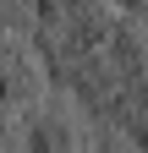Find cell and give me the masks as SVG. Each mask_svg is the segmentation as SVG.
I'll return each instance as SVG.
<instances>
[{"instance_id":"cell-4","label":"cell","mask_w":148,"mask_h":153,"mask_svg":"<svg viewBox=\"0 0 148 153\" xmlns=\"http://www.w3.org/2000/svg\"><path fill=\"white\" fill-rule=\"evenodd\" d=\"M28 148V131H22V120H16L11 109H0V153H22Z\"/></svg>"},{"instance_id":"cell-1","label":"cell","mask_w":148,"mask_h":153,"mask_svg":"<svg viewBox=\"0 0 148 153\" xmlns=\"http://www.w3.org/2000/svg\"><path fill=\"white\" fill-rule=\"evenodd\" d=\"M44 88H49V71H44L39 44L22 33H0V109L22 115L44 99Z\"/></svg>"},{"instance_id":"cell-5","label":"cell","mask_w":148,"mask_h":153,"mask_svg":"<svg viewBox=\"0 0 148 153\" xmlns=\"http://www.w3.org/2000/svg\"><path fill=\"white\" fill-rule=\"evenodd\" d=\"M121 131L132 137V148H137V153H148V104H143V109H132V120H126Z\"/></svg>"},{"instance_id":"cell-6","label":"cell","mask_w":148,"mask_h":153,"mask_svg":"<svg viewBox=\"0 0 148 153\" xmlns=\"http://www.w3.org/2000/svg\"><path fill=\"white\" fill-rule=\"evenodd\" d=\"M99 153H137V148H132V137H126L121 126H104L99 131Z\"/></svg>"},{"instance_id":"cell-3","label":"cell","mask_w":148,"mask_h":153,"mask_svg":"<svg viewBox=\"0 0 148 153\" xmlns=\"http://www.w3.org/2000/svg\"><path fill=\"white\" fill-rule=\"evenodd\" d=\"M39 0H0V33H33Z\"/></svg>"},{"instance_id":"cell-2","label":"cell","mask_w":148,"mask_h":153,"mask_svg":"<svg viewBox=\"0 0 148 153\" xmlns=\"http://www.w3.org/2000/svg\"><path fill=\"white\" fill-rule=\"evenodd\" d=\"M22 153H88L82 148V131L66 109H39L28 126V148Z\"/></svg>"}]
</instances>
